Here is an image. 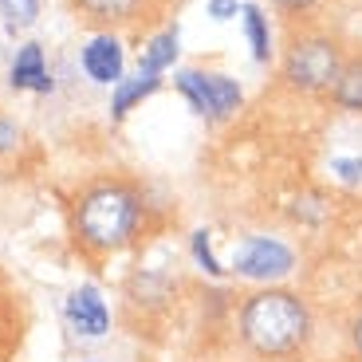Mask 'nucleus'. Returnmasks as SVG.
<instances>
[{
    "label": "nucleus",
    "instance_id": "obj_1",
    "mask_svg": "<svg viewBox=\"0 0 362 362\" xmlns=\"http://www.w3.org/2000/svg\"><path fill=\"white\" fill-rule=\"evenodd\" d=\"M150 201L130 177H95L71 197V245L83 260L103 264L134 248L150 228Z\"/></svg>",
    "mask_w": 362,
    "mask_h": 362
},
{
    "label": "nucleus",
    "instance_id": "obj_2",
    "mask_svg": "<svg viewBox=\"0 0 362 362\" xmlns=\"http://www.w3.org/2000/svg\"><path fill=\"white\" fill-rule=\"evenodd\" d=\"M236 335L260 362H291L315 339V315L299 291L260 288L240 299Z\"/></svg>",
    "mask_w": 362,
    "mask_h": 362
},
{
    "label": "nucleus",
    "instance_id": "obj_3",
    "mask_svg": "<svg viewBox=\"0 0 362 362\" xmlns=\"http://www.w3.org/2000/svg\"><path fill=\"white\" fill-rule=\"evenodd\" d=\"M343 64H346V47L339 44V36H331V32H299V36L288 40L280 79L299 95L331 99Z\"/></svg>",
    "mask_w": 362,
    "mask_h": 362
},
{
    "label": "nucleus",
    "instance_id": "obj_4",
    "mask_svg": "<svg viewBox=\"0 0 362 362\" xmlns=\"http://www.w3.org/2000/svg\"><path fill=\"white\" fill-rule=\"evenodd\" d=\"M228 272L240 276V280L276 288L280 280H288L296 272V248L288 240H280V236H245L233 248V268Z\"/></svg>",
    "mask_w": 362,
    "mask_h": 362
},
{
    "label": "nucleus",
    "instance_id": "obj_5",
    "mask_svg": "<svg viewBox=\"0 0 362 362\" xmlns=\"http://www.w3.org/2000/svg\"><path fill=\"white\" fill-rule=\"evenodd\" d=\"M177 90L189 99V107L197 110L201 118H209V122H225V118H233L236 110H240V87H236V79H228V75H217V71H181L177 79Z\"/></svg>",
    "mask_w": 362,
    "mask_h": 362
},
{
    "label": "nucleus",
    "instance_id": "obj_6",
    "mask_svg": "<svg viewBox=\"0 0 362 362\" xmlns=\"http://www.w3.org/2000/svg\"><path fill=\"white\" fill-rule=\"evenodd\" d=\"M64 319L79 339H103L110 335V308L95 284H79L64 299Z\"/></svg>",
    "mask_w": 362,
    "mask_h": 362
},
{
    "label": "nucleus",
    "instance_id": "obj_7",
    "mask_svg": "<svg viewBox=\"0 0 362 362\" xmlns=\"http://www.w3.org/2000/svg\"><path fill=\"white\" fill-rule=\"evenodd\" d=\"M83 71L87 79L103 83V87H118L122 83V67H127V55H122V44H118L115 32H99L83 44Z\"/></svg>",
    "mask_w": 362,
    "mask_h": 362
},
{
    "label": "nucleus",
    "instance_id": "obj_8",
    "mask_svg": "<svg viewBox=\"0 0 362 362\" xmlns=\"http://www.w3.org/2000/svg\"><path fill=\"white\" fill-rule=\"evenodd\" d=\"M71 4L87 24H99L103 32H110L122 24H138L154 0H71Z\"/></svg>",
    "mask_w": 362,
    "mask_h": 362
},
{
    "label": "nucleus",
    "instance_id": "obj_9",
    "mask_svg": "<svg viewBox=\"0 0 362 362\" xmlns=\"http://www.w3.org/2000/svg\"><path fill=\"white\" fill-rule=\"evenodd\" d=\"M28 331V308L16 291L0 288V362H12L24 346Z\"/></svg>",
    "mask_w": 362,
    "mask_h": 362
},
{
    "label": "nucleus",
    "instance_id": "obj_10",
    "mask_svg": "<svg viewBox=\"0 0 362 362\" xmlns=\"http://www.w3.org/2000/svg\"><path fill=\"white\" fill-rule=\"evenodd\" d=\"M8 83L16 90H36V95H47L52 90V71H47V59H44V47L40 44H24L16 52L8 67Z\"/></svg>",
    "mask_w": 362,
    "mask_h": 362
},
{
    "label": "nucleus",
    "instance_id": "obj_11",
    "mask_svg": "<svg viewBox=\"0 0 362 362\" xmlns=\"http://www.w3.org/2000/svg\"><path fill=\"white\" fill-rule=\"evenodd\" d=\"M177 59V28H162L158 36L146 40L142 55H138V75H162Z\"/></svg>",
    "mask_w": 362,
    "mask_h": 362
},
{
    "label": "nucleus",
    "instance_id": "obj_12",
    "mask_svg": "<svg viewBox=\"0 0 362 362\" xmlns=\"http://www.w3.org/2000/svg\"><path fill=\"white\" fill-rule=\"evenodd\" d=\"M331 103L346 115H362V55H346L339 83L331 90Z\"/></svg>",
    "mask_w": 362,
    "mask_h": 362
},
{
    "label": "nucleus",
    "instance_id": "obj_13",
    "mask_svg": "<svg viewBox=\"0 0 362 362\" xmlns=\"http://www.w3.org/2000/svg\"><path fill=\"white\" fill-rule=\"evenodd\" d=\"M158 87H162V79H158V75H134V79H122L115 87V95H110V115L127 118L130 110H134V103H142L146 95H154Z\"/></svg>",
    "mask_w": 362,
    "mask_h": 362
},
{
    "label": "nucleus",
    "instance_id": "obj_14",
    "mask_svg": "<svg viewBox=\"0 0 362 362\" xmlns=\"http://www.w3.org/2000/svg\"><path fill=\"white\" fill-rule=\"evenodd\" d=\"M245 32H248V44H252L256 64H268L272 59V32H268V16H264V8L245 4Z\"/></svg>",
    "mask_w": 362,
    "mask_h": 362
},
{
    "label": "nucleus",
    "instance_id": "obj_15",
    "mask_svg": "<svg viewBox=\"0 0 362 362\" xmlns=\"http://www.w3.org/2000/svg\"><path fill=\"white\" fill-rule=\"evenodd\" d=\"M189 256L205 276H213V280H225L228 276V268L217 260V252H213V233H209V228H197V233L189 236Z\"/></svg>",
    "mask_w": 362,
    "mask_h": 362
},
{
    "label": "nucleus",
    "instance_id": "obj_16",
    "mask_svg": "<svg viewBox=\"0 0 362 362\" xmlns=\"http://www.w3.org/2000/svg\"><path fill=\"white\" fill-rule=\"evenodd\" d=\"M0 16H4V24H8L12 32H16V28H28L40 16V0H0Z\"/></svg>",
    "mask_w": 362,
    "mask_h": 362
},
{
    "label": "nucleus",
    "instance_id": "obj_17",
    "mask_svg": "<svg viewBox=\"0 0 362 362\" xmlns=\"http://www.w3.org/2000/svg\"><path fill=\"white\" fill-rule=\"evenodd\" d=\"M20 146V127L12 122V118L0 115V154H8V150H16Z\"/></svg>",
    "mask_w": 362,
    "mask_h": 362
},
{
    "label": "nucleus",
    "instance_id": "obj_18",
    "mask_svg": "<svg viewBox=\"0 0 362 362\" xmlns=\"http://www.w3.org/2000/svg\"><path fill=\"white\" fill-rule=\"evenodd\" d=\"M331 170H335L343 181H351V185H354V181H362V162H358V158H335Z\"/></svg>",
    "mask_w": 362,
    "mask_h": 362
},
{
    "label": "nucleus",
    "instance_id": "obj_19",
    "mask_svg": "<svg viewBox=\"0 0 362 362\" xmlns=\"http://www.w3.org/2000/svg\"><path fill=\"white\" fill-rule=\"evenodd\" d=\"M236 12H245L240 0H209V16L213 20H233Z\"/></svg>",
    "mask_w": 362,
    "mask_h": 362
},
{
    "label": "nucleus",
    "instance_id": "obj_20",
    "mask_svg": "<svg viewBox=\"0 0 362 362\" xmlns=\"http://www.w3.org/2000/svg\"><path fill=\"white\" fill-rule=\"evenodd\" d=\"M351 351H354V358L362 362V311L351 319Z\"/></svg>",
    "mask_w": 362,
    "mask_h": 362
},
{
    "label": "nucleus",
    "instance_id": "obj_21",
    "mask_svg": "<svg viewBox=\"0 0 362 362\" xmlns=\"http://www.w3.org/2000/svg\"><path fill=\"white\" fill-rule=\"evenodd\" d=\"M276 8H284V12H291V16H299V12L315 8V0H276Z\"/></svg>",
    "mask_w": 362,
    "mask_h": 362
},
{
    "label": "nucleus",
    "instance_id": "obj_22",
    "mask_svg": "<svg viewBox=\"0 0 362 362\" xmlns=\"http://www.w3.org/2000/svg\"><path fill=\"white\" fill-rule=\"evenodd\" d=\"M346 362H358V358H346Z\"/></svg>",
    "mask_w": 362,
    "mask_h": 362
}]
</instances>
